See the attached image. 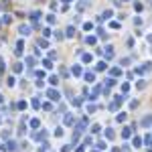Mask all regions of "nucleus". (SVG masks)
Returning <instances> with one entry per match:
<instances>
[{"label": "nucleus", "mask_w": 152, "mask_h": 152, "mask_svg": "<svg viewBox=\"0 0 152 152\" xmlns=\"http://www.w3.org/2000/svg\"><path fill=\"white\" fill-rule=\"evenodd\" d=\"M47 97H49L51 102H61V91L55 89V87H51V89L47 91Z\"/></svg>", "instance_id": "1"}, {"label": "nucleus", "mask_w": 152, "mask_h": 152, "mask_svg": "<svg viewBox=\"0 0 152 152\" xmlns=\"http://www.w3.org/2000/svg\"><path fill=\"white\" fill-rule=\"evenodd\" d=\"M73 126H75V132H79V134H81V132H85V130H87V118H83V120H79V122L75 120V124H73Z\"/></svg>", "instance_id": "2"}, {"label": "nucleus", "mask_w": 152, "mask_h": 152, "mask_svg": "<svg viewBox=\"0 0 152 152\" xmlns=\"http://www.w3.org/2000/svg\"><path fill=\"white\" fill-rule=\"evenodd\" d=\"M22 65H27L29 69H33V67L37 65V59H35L33 55H27V57H25V63H22Z\"/></svg>", "instance_id": "3"}, {"label": "nucleus", "mask_w": 152, "mask_h": 152, "mask_svg": "<svg viewBox=\"0 0 152 152\" xmlns=\"http://www.w3.org/2000/svg\"><path fill=\"white\" fill-rule=\"evenodd\" d=\"M31 31H33V29H31L29 25H20V27H18V33H20V37H29V35H31Z\"/></svg>", "instance_id": "4"}, {"label": "nucleus", "mask_w": 152, "mask_h": 152, "mask_svg": "<svg viewBox=\"0 0 152 152\" xmlns=\"http://www.w3.org/2000/svg\"><path fill=\"white\" fill-rule=\"evenodd\" d=\"M140 126H142V128H150V126H152V114L144 116V118L140 120Z\"/></svg>", "instance_id": "5"}, {"label": "nucleus", "mask_w": 152, "mask_h": 152, "mask_svg": "<svg viewBox=\"0 0 152 152\" xmlns=\"http://www.w3.org/2000/svg\"><path fill=\"white\" fill-rule=\"evenodd\" d=\"M114 55H116L114 47H112V45H108V47H106V51H104V57H106V59L110 61V59H114Z\"/></svg>", "instance_id": "6"}, {"label": "nucleus", "mask_w": 152, "mask_h": 152, "mask_svg": "<svg viewBox=\"0 0 152 152\" xmlns=\"http://www.w3.org/2000/svg\"><path fill=\"white\" fill-rule=\"evenodd\" d=\"M41 16H43V12H41V10H33V12L29 14V20L37 25V20H39V18H41Z\"/></svg>", "instance_id": "7"}, {"label": "nucleus", "mask_w": 152, "mask_h": 152, "mask_svg": "<svg viewBox=\"0 0 152 152\" xmlns=\"http://www.w3.org/2000/svg\"><path fill=\"white\" fill-rule=\"evenodd\" d=\"M63 124H65V126H73V124H75V116H73V114H65Z\"/></svg>", "instance_id": "8"}, {"label": "nucleus", "mask_w": 152, "mask_h": 152, "mask_svg": "<svg viewBox=\"0 0 152 152\" xmlns=\"http://www.w3.org/2000/svg\"><path fill=\"white\" fill-rule=\"evenodd\" d=\"M83 79H85L87 83H93V81H95V73H93V71H83Z\"/></svg>", "instance_id": "9"}, {"label": "nucleus", "mask_w": 152, "mask_h": 152, "mask_svg": "<svg viewBox=\"0 0 152 152\" xmlns=\"http://www.w3.org/2000/svg\"><path fill=\"white\" fill-rule=\"evenodd\" d=\"M22 49H25V43L18 41V43H16V49H14V55H16V57H22V53H25Z\"/></svg>", "instance_id": "10"}, {"label": "nucleus", "mask_w": 152, "mask_h": 152, "mask_svg": "<svg viewBox=\"0 0 152 152\" xmlns=\"http://www.w3.org/2000/svg\"><path fill=\"white\" fill-rule=\"evenodd\" d=\"M99 91H102V87H99V85H95V87H93V91H91V93H87V99H97Z\"/></svg>", "instance_id": "11"}, {"label": "nucleus", "mask_w": 152, "mask_h": 152, "mask_svg": "<svg viewBox=\"0 0 152 152\" xmlns=\"http://www.w3.org/2000/svg\"><path fill=\"white\" fill-rule=\"evenodd\" d=\"M142 75H146V73H152V63L150 61H146V63H142Z\"/></svg>", "instance_id": "12"}, {"label": "nucleus", "mask_w": 152, "mask_h": 152, "mask_svg": "<svg viewBox=\"0 0 152 152\" xmlns=\"http://www.w3.org/2000/svg\"><path fill=\"white\" fill-rule=\"evenodd\" d=\"M112 16H114V10H112V8H108V10H104V14L99 16V20H110Z\"/></svg>", "instance_id": "13"}, {"label": "nucleus", "mask_w": 152, "mask_h": 152, "mask_svg": "<svg viewBox=\"0 0 152 152\" xmlns=\"http://www.w3.org/2000/svg\"><path fill=\"white\" fill-rule=\"evenodd\" d=\"M47 136H49V134H47V130H39L37 134H35V138L41 140V142H43V140H47Z\"/></svg>", "instance_id": "14"}, {"label": "nucleus", "mask_w": 152, "mask_h": 152, "mask_svg": "<svg viewBox=\"0 0 152 152\" xmlns=\"http://www.w3.org/2000/svg\"><path fill=\"white\" fill-rule=\"evenodd\" d=\"M122 138H124V140H130V138H132V128H124V130H122Z\"/></svg>", "instance_id": "15"}, {"label": "nucleus", "mask_w": 152, "mask_h": 152, "mask_svg": "<svg viewBox=\"0 0 152 152\" xmlns=\"http://www.w3.org/2000/svg\"><path fill=\"white\" fill-rule=\"evenodd\" d=\"M71 73H73L75 77L83 75V69H81V65H73V67H71Z\"/></svg>", "instance_id": "16"}, {"label": "nucleus", "mask_w": 152, "mask_h": 152, "mask_svg": "<svg viewBox=\"0 0 152 152\" xmlns=\"http://www.w3.org/2000/svg\"><path fill=\"white\" fill-rule=\"evenodd\" d=\"M132 146H134V148H140V146H142V138H140V136H134V138H132Z\"/></svg>", "instance_id": "17"}, {"label": "nucleus", "mask_w": 152, "mask_h": 152, "mask_svg": "<svg viewBox=\"0 0 152 152\" xmlns=\"http://www.w3.org/2000/svg\"><path fill=\"white\" fill-rule=\"evenodd\" d=\"M6 148H8L10 152H14L18 146H16V142H14V140H6Z\"/></svg>", "instance_id": "18"}, {"label": "nucleus", "mask_w": 152, "mask_h": 152, "mask_svg": "<svg viewBox=\"0 0 152 152\" xmlns=\"http://www.w3.org/2000/svg\"><path fill=\"white\" fill-rule=\"evenodd\" d=\"M65 37H67V39H73V37H75V27H67Z\"/></svg>", "instance_id": "19"}, {"label": "nucleus", "mask_w": 152, "mask_h": 152, "mask_svg": "<svg viewBox=\"0 0 152 152\" xmlns=\"http://www.w3.org/2000/svg\"><path fill=\"white\" fill-rule=\"evenodd\" d=\"M29 126H31V128H33V130H39V128H41V122H39L37 118H33V120H31V122H29Z\"/></svg>", "instance_id": "20"}, {"label": "nucleus", "mask_w": 152, "mask_h": 152, "mask_svg": "<svg viewBox=\"0 0 152 152\" xmlns=\"http://www.w3.org/2000/svg\"><path fill=\"white\" fill-rule=\"evenodd\" d=\"M95 69H97V71H106V69H108V63H106V61H99V63H95Z\"/></svg>", "instance_id": "21"}, {"label": "nucleus", "mask_w": 152, "mask_h": 152, "mask_svg": "<svg viewBox=\"0 0 152 152\" xmlns=\"http://www.w3.org/2000/svg\"><path fill=\"white\" fill-rule=\"evenodd\" d=\"M81 61H83V63H91V61H93V57H91V53H83V57H81Z\"/></svg>", "instance_id": "22"}, {"label": "nucleus", "mask_w": 152, "mask_h": 152, "mask_svg": "<svg viewBox=\"0 0 152 152\" xmlns=\"http://www.w3.org/2000/svg\"><path fill=\"white\" fill-rule=\"evenodd\" d=\"M106 138H108V140H114V138H116V132L112 130V128H108V130H106Z\"/></svg>", "instance_id": "23"}, {"label": "nucleus", "mask_w": 152, "mask_h": 152, "mask_svg": "<svg viewBox=\"0 0 152 152\" xmlns=\"http://www.w3.org/2000/svg\"><path fill=\"white\" fill-rule=\"evenodd\" d=\"M47 22H49V25H55V22H57V16H55L53 12H51V14H47Z\"/></svg>", "instance_id": "24"}, {"label": "nucleus", "mask_w": 152, "mask_h": 152, "mask_svg": "<svg viewBox=\"0 0 152 152\" xmlns=\"http://www.w3.org/2000/svg\"><path fill=\"white\" fill-rule=\"evenodd\" d=\"M43 67L45 69H53V61L51 59H43Z\"/></svg>", "instance_id": "25"}, {"label": "nucleus", "mask_w": 152, "mask_h": 152, "mask_svg": "<svg viewBox=\"0 0 152 152\" xmlns=\"http://www.w3.org/2000/svg\"><path fill=\"white\" fill-rule=\"evenodd\" d=\"M12 71L14 73H22V63H14L12 65Z\"/></svg>", "instance_id": "26"}, {"label": "nucleus", "mask_w": 152, "mask_h": 152, "mask_svg": "<svg viewBox=\"0 0 152 152\" xmlns=\"http://www.w3.org/2000/svg\"><path fill=\"white\" fill-rule=\"evenodd\" d=\"M85 110H87V114H95L97 106H95V104H87V108H85Z\"/></svg>", "instance_id": "27"}, {"label": "nucleus", "mask_w": 152, "mask_h": 152, "mask_svg": "<svg viewBox=\"0 0 152 152\" xmlns=\"http://www.w3.org/2000/svg\"><path fill=\"white\" fill-rule=\"evenodd\" d=\"M6 85H8V87H14V85H16V79H14L12 75H8V79H6Z\"/></svg>", "instance_id": "28"}, {"label": "nucleus", "mask_w": 152, "mask_h": 152, "mask_svg": "<svg viewBox=\"0 0 152 152\" xmlns=\"http://www.w3.org/2000/svg\"><path fill=\"white\" fill-rule=\"evenodd\" d=\"M49 83H51L53 87H55V85H59V77H57V75H51V77H49Z\"/></svg>", "instance_id": "29"}, {"label": "nucleus", "mask_w": 152, "mask_h": 152, "mask_svg": "<svg viewBox=\"0 0 152 152\" xmlns=\"http://www.w3.org/2000/svg\"><path fill=\"white\" fill-rule=\"evenodd\" d=\"M85 43H87V45H95V43H97V37H91V35H89V37H85Z\"/></svg>", "instance_id": "30"}, {"label": "nucleus", "mask_w": 152, "mask_h": 152, "mask_svg": "<svg viewBox=\"0 0 152 152\" xmlns=\"http://www.w3.org/2000/svg\"><path fill=\"white\" fill-rule=\"evenodd\" d=\"M89 130H91V134H99V130H102V126H99V124H93V126H91Z\"/></svg>", "instance_id": "31"}, {"label": "nucleus", "mask_w": 152, "mask_h": 152, "mask_svg": "<svg viewBox=\"0 0 152 152\" xmlns=\"http://www.w3.org/2000/svg\"><path fill=\"white\" fill-rule=\"evenodd\" d=\"M110 73H112V77H118L120 73H122V69H120V67H112V69H110Z\"/></svg>", "instance_id": "32"}, {"label": "nucleus", "mask_w": 152, "mask_h": 152, "mask_svg": "<svg viewBox=\"0 0 152 152\" xmlns=\"http://www.w3.org/2000/svg\"><path fill=\"white\" fill-rule=\"evenodd\" d=\"M116 85V79L114 77H108V79H106V87H114Z\"/></svg>", "instance_id": "33"}, {"label": "nucleus", "mask_w": 152, "mask_h": 152, "mask_svg": "<svg viewBox=\"0 0 152 152\" xmlns=\"http://www.w3.org/2000/svg\"><path fill=\"white\" fill-rule=\"evenodd\" d=\"M126 118H128V114H126V112H122V114H118L116 122H126Z\"/></svg>", "instance_id": "34"}, {"label": "nucleus", "mask_w": 152, "mask_h": 152, "mask_svg": "<svg viewBox=\"0 0 152 152\" xmlns=\"http://www.w3.org/2000/svg\"><path fill=\"white\" fill-rule=\"evenodd\" d=\"M134 8H136V12H142L144 10V4L142 2H134Z\"/></svg>", "instance_id": "35"}, {"label": "nucleus", "mask_w": 152, "mask_h": 152, "mask_svg": "<svg viewBox=\"0 0 152 152\" xmlns=\"http://www.w3.org/2000/svg\"><path fill=\"white\" fill-rule=\"evenodd\" d=\"M39 47L47 49V47H49V41H47V39H39Z\"/></svg>", "instance_id": "36"}, {"label": "nucleus", "mask_w": 152, "mask_h": 152, "mask_svg": "<svg viewBox=\"0 0 152 152\" xmlns=\"http://www.w3.org/2000/svg\"><path fill=\"white\" fill-rule=\"evenodd\" d=\"M31 106H33L35 110H39V108H41V102H39V97H35V99L31 102Z\"/></svg>", "instance_id": "37"}, {"label": "nucleus", "mask_w": 152, "mask_h": 152, "mask_svg": "<svg viewBox=\"0 0 152 152\" xmlns=\"http://www.w3.org/2000/svg\"><path fill=\"white\" fill-rule=\"evenodd\" d=\"M8 22H12V16H10V14H4V18H2V25H8Z\"/></svg>", "instance_id": "38"}, {"label": "nucleus", "mask_w": 152, "mask_h": 152, "mask_svg": "<svg viewBox=\"0 0 152 152\" xmlns=\"http://www.w3.org/2000/svg\"><path fill=\"white\" fill-rule=\"evenodd\" d=\"M16 108H18V110H27V102H25V99H20V102L16 104Z\"/></svg>", "instance_id": "39"}, {"label": "nucleus", "mask_w": 152, "mask_h": 152, "mask_svg": "<svg viewBox=\"0 0 152 152\" xmlns=\"http://www.w3.org/2000/svg\"><path fill=\"white\" fill-rule=\"evenodd\" d=\"M71 104H73L75 108H79V106H83V99H75V97H73V99H71Z\"/></svg>", "instance_id": "40"}, {"label": "nucleus", "mask_w": 152, "mask_h": 152, "mask_svg": "<svg viewBox=\"0 0 152 152\" xmlns=\"http://www.w3.org/2000/svg\"><path fill=\"white\" fill-rule=\"evenodd\" d=\"M118 108H120V106H118V104H116V102H112V104H110V106H108V110H110V112H116V110H118Z\"/></svg>", "instance_id": "41"}, {"label": "nucleus", "mask_w": 152, "mask_h": 152, "mask_svg": "<svg viewBox=\"0 0 152 152\" xmlns=\"http://www.w3.org/2000/svg\"><path fill=\"white\" fill-rule=\"evenodd\" d=\"M43 110H45V112H51V110H53V106H51L49 102H45V104H43Z\"/></svg>", "instance_id": "42"}, {"label": "nucleus", "mask_w": 152, "mask_h": 152, "mask_svg": "<svg viewBox=\"0 0 152 152\" xmlns=\"http://www.w3.org/2000/svg\"><path fill=\"white\" fill-rule=\"evenodd\" d=\"M63 134H65V132H63V128H61V126H59V128H57V130H55V136H57V138H61V136H63Z\"/></svg>", "instance_id": "43"}, {"label": "nucleus", "mask_w": 152, "mask_h": 152, "mask_svg": "<svg viewBox=\"0 0 152 152\" xmlns=\"http://www.w3.org/2000/svg\"><path fill=\"white\" fill-rule=\"evenodd\" d=\"M95 148H97V150H106L108 146H106V142H97V144H95Z\"/></svg>", "instance_id": "44"}, {"label": "nucleus", "mask_w": 152, "mask_h": 152, "mask_svg": "<svg viewBox=\"0 0 152 152\" xmlns=\"http://www.w3.org/2000/svg\"><path fill=\"white\" fill-rule=\"evenodd\" d=\"M55 39H57V41H63V39H65V35H63L61 31H57V33H55Z\"/></svg>", "instance_id": "45"}, {"label": "nucleus", "mask_w": 152, "mask_h": 152, "mask_svg": "<svg viewBox=\"0 0 152 152\" xmlns=\"http://www.w3.org/2000/svg\"><path fill=\"white\" fill-rule=\"evenodd\" d=\"M39 152H49V144H47V142H43V146L39 148Z\"/></svg>", "instance_id": "46"}, {"label": "nucleus", "mask_w": 152, "mask_h": 152, "mask_svg": "<svg viewBox=\"0 0 152 152\" xmlns=\"http://www.w3.org/2000/svg\"><path fill=\"white\" fill-rule=\"evenodd\" d=\"M91 29H93V22H85L83 25V31H91Z\"/></svg>", "instance_id": "47"}, {"label": "nucleus", "mask_w": 152, "mask_h": 152, "mask_svg": "<svg viewBox=\"0 0 152 152\" xmlns=\"http://www.w3.org/2000/svg\"><path fill=\"white\" fill-rule=\"evenodd\" d=\"M136 87H138V89H144V87H146V81H142V79H140V81L136 83Z\"/></svg>", "instance_id": "48"}, {"label": "nucleus", "mask_w": 152, "mask_h": 152, "mask_svg": "<svg viewBox=\"0 0 152 152\" xmlns=\"http://www.w3.org/2000/svg\"><path fill=\"white\" fill-rule=\"evenodd\" d=\"M89 144H91V136H85L83 138V146H89Z\"/></svg>", "instance_id": "49"}, {"label": "nucleus", "mask_w": 152, "mask_h": 152, "mask_svg": "<svg viewBox=\"0 0 152 152\" xmlns=\"http://www.w3.org/2000/svg\"><path fill=\"white\" fill-rule=\"evenodd\" d=\"M43 37H45V39L51 37V29H49V27H47V29H43Z\"/></svg>", "instance_id": "50"}, {"label": "nucleus", "mask_w": 152, "mask_h": 152, "mask_svg": "<svg viewBox=\"0 0 152 152\" xmlns=\"http://www.w3.org/2000/svg\"><path fill=\"white\" fill-rule=\"evenodd\" d=\"M142 142H146V144H148V146H150V148H152V136H146V138H144Z\"/></svg>", "instance_id": "51"}, {"label": "nucleus", "mask_w": 152, "mask_h": 152, "mask_svg": "<svg viewBox=\"0 0 152 152\" xmlns=\"http://www.w3.org/2000/svg\"><path fill=\"white\" fill-rule=\"evenodd\" d=\"M122 91L128 93V91H130V83H124V85H122Z\"/></svg>", "instance_id": "52"}, {"label": "nucleus", "mask_w": 152, "mask_h": 152, "mask_svg": "<svg viewBox=\"0 0 152 152\" xmlns=\"http://www.w3.org/2000/svg\"><path fill=\"white\" fill-rule=\"evenodd\" d=\"M35 75H37V79H45V71H37Z\"/></svg>", "instance_id": "53"}, {"label": "nucleus", "mask_w": 152, "mask_h": 152, "mask_svg": "<svg viewBox=\"0 0 152 152\" xmlns=\"http://www.w3.org/2000/svg\"><path fill=\"white\" fill-rule=\"evenodd\" d=\"M35 85H37V87H43V85H45V79H37V83H35Z\"/></svg>", "instance_id": "54"}, {"label": "nucleus", "mask_w": 152, "mask_h": 152, "mask_svg": "<svg viewBox=\"0 0 152 152\" xmlns=\"http://www.w3.org/2000/svg\"><path fill=\"white\" fill-rule=\"evenodd\" d=\"M49 6H51V10H57V6H59V4H57V2H55V0H53V2H51V4H49Z\"/></svg>", "instance_id": "55"}, {"label": "nucleus", "mask_w": 152, "mask_h": 152, "mask_svg": "<svg viewBox=\"0 0 152 152\" xmlns=\"http://www.w3.org/2000/svg\"><path fill=\"white\" fill-rule=\"evenodd\" d=\"M61 152H71V146H69V144H67V146H63V148H61Z\"/></svg>", "instance_id": "56"}, {"label": "nucleus", "mask_w": 152, "mask_h": 152, "mask_svg": "<svg viewBox=\"0 0 152 152\" xmlns=\"http://www.w3.org/2000/svg\"><path fill=\"white\" fill-rule=\"evenodd\" d=\"M0 71H4V61H2V57H0Z\"/></svg>", "instance_id": "57"}, {"label": "nucleus", "mask_w": 152, "mask_h": 152, "mask_svg": "<svg viewBox=\"0 0 152 152\" xmlns=\"http://www.w3.org/2000/svg\"><path fill=\"white\" fill-rule=\"evenodd\" d=\"M63 2H65V4H71V2H75V0H63Z\"/></svg>", "instance_id": "58"}, {"label": "nucleus", "mask_w": 152, "mask_h": 152, "mask_svg": "<svg viewBox=\"0 0 152 152\" xmlns=\"http://www.w3.org/2000/svg\"><path fill=\"white\" fill-rule=\"evenodd\" d=\"M146 39H148V43H152V35H148V37H146Z\"/></svg>", "instance_id": "59"}, {"label": "nucleus", "mask_w": 152, "mask_h": 152, "mask_svg": "<svg viewBox=\"0 0 152 152\" xmlns=\"http://www.w3.org/2000/svg\"><path fill=\"white\" fill-rule=\"evenodd\" d=\"M2 102H4V99H2V93H0V104H2Z\"/></svg>", "instance_id": "60"}, {"label": "nucleus", "mask_w": 152, "mask_h": 152, "mask_svg": "<svg viewBox=\"0 0 152 152\" xmlns=\"http://www.w3.org/2000/svg\"><path fill=\"white\" fill-rule=\"evenodd\" d=\"M118 2H128V0H118Z\"/></svg>", "instance_id": "61"}, {"label": "nucleus", "mask_w": 152, "mask_h": 152, "mask_svg": "<svg viewBox=\"0 0 152 152\" xmlns=\"http://www.w3.org/2000/svg\"><path fill=\"white\" fill-rule=\"evenodd\" d=\"M0 29H2V20H0Z\"/></svg>", "instance_id": "62"}, {"label": "nucleus", "mask_w": 152, "mask_h": 152, "mask_svg": "<svg viewBox=\"0 0 152 152\" xmlns=\"http://www.w3.org/2000/svg\"><path fill=\"white\" fill-rule=\"evenodd\" d=\"M0 124H2V116H0Z\"/></svg>", "instance_id": "63"}, {"label": "nucleus", "mask_w": 152, "mask_h": 152, "mask_svg": "<svg viewBox=\"0 0 152 152\" xmlns=\"http://www.w3.org/2000/svg\"><path fill=\"white\" fill-rule=\"evenodd\" d=\"M91 152H99V150H91Z\"/></svg>", "instance_id": "64"}]
</instances>
